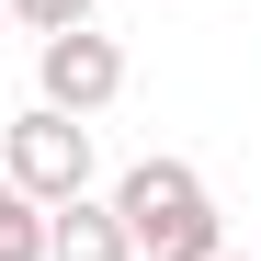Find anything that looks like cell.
Wrapping results in <instances>:
<instances>
[{
	"label": "cell",
	"instance_id": "obj_1",
	"mask_svg": "<svg viewBox=\"0 0 261 261\" xmlns=\"http://www.w3.org/2000/svg\"><path fill=\"white\" fill-rule=\"evenodd\" d=\"M102 204L125 216V250L137 261H216L227 250V216H216V193H204L193 159H137Z\"/></svg>",
	"mask_w": 261,
	"mask_h": 261
},
{
	"label": "cell",
	"instance_id": "obj_2",
	"mask_svg": "<svg viewBox=\"0 0 261 261\" xmlns=\"http://www.w3.org/2000/svg\"><path fill=\"white\" fill-rule=\"evenodd\" d=\"M0 182H12L23 204H68V193H91V125L80 114H12V137H0Z\"/></svg>",
	"mask_w": 261,
	"mask_h": 261
},
{
	"label": "cell",
	"instance_id": "obj_3",
	"mask_svg": "<svg viewBox=\"0 0 261 261\" xmlns=\"http://www.w3.org/2000/svg\"><path fill=\"white\" fill-rule=\"evenodd\" d=\"M34 80H46V114H80L91 125L114 91H125V46L91 23H68V34H34Z\"/></svg>",
	"mask_w": 261,
	"mask_h": 261
},
{
	"label": "cell",
	"instance_id": "obj_4",
	"mask_svg": "<svg viewBox=\"0 0 261 261\" xmlns=\"http://www.w3.org/2000/svg\"><path fill=\"white\" fill-rule=\"evenodd\" d=\"M46 261H137V250H125V216L102 193H68V204H46Z\"/></svg>",
	"mask_w": 261,
	"mask_h": 261
},
{
	"label": "cell",
	"instance_id": "obj_5",
	"mask_svg": "<svg viewBox=\"0 0 261 261\" xmlns=\"http://www.w3.org/2000/svg\"><path fill=\"white\" fill-rule=\"evenodd\" d=\"M0 261H46V204H23L0 182Z\"/></svg>",
	"mask_w": 261,
	"mask_h": 261
},
{
	"label": "cell",
	"instance_id": "obj_6",
	"mask_svg": "<svg viewBox=\"0 0 261 261\" xmlns=\"http://www.w3.org/2000/svg\"><path fill=\"white\" fill-rule=\"evenodd\" d=\"M12 23L23 34H68V23H91V0H12Z\"/></svg>",
	"mask_w": 261,
	"mask_h": 261
},
{
	"label": "cell",
	"instance_id": "obj_7",
	"mask_svg": "<svg viewBox=\"0 0 261 261\" xmlns=\"http://www.w3.org/2000/svg\"><path fill=\"white\" fill-rule=\"evenodd\" d=\"M0 34H12V0H0Z\"/></svg>",
	"mask_w": 261,
	"mask_h": 261
},
{
	"label": "cell",
	"instance_id": "obj_8",
	"mask_svg": "<svg viewBox=\"0 0 261 261\" xmlns=\"http://www.w3.org/2000/svg\"><path fill=\"white\" fill-rule=\"evenodd\" d=\"M216 261H250V250H216Z\"/></svg>",
	"mask_w": 261,
	"mask_h": 261
}]
</instances>
